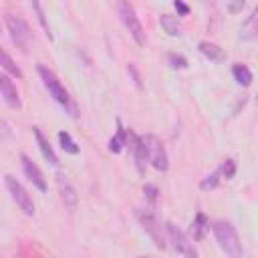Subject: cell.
<instances>
[{
  "label": "cell",
  "mask_w": 258,
  "mask_h": 258,
  "mask_svg": "<svg viewBox=\"0 0 258 258\" xmlns=\"http://www.w3.org/2000/svg\"><path fill=\"white\" fill-rule=\"evenodd\" d=\"M38 75H40V79H42V83H44V87H46V91H48V95L73 117V119H77L79 117V109H77V103L71 99V95H69V91L62 87V83L58 81V77L50 71V69H46L44 64H38Z\"/></svg>",
  "instance_id": "cell-1"
},
{
  "label": "cell",
  "mask_w": 258,
  "mask_h": 258,
  "mask_svg": "<svg viewBox=\"0 0 258 258\" xmlns=\"http://www.w3.org/2000/svg\"><path fill=\"white\" fill-rule=\"evenodd\" d=\"M32 133H34V137H36V143H38V149H40V153H42V157L48 161V163H52V165H56L58 163V159H56V153L52 151V147H50V143H48V139L42 135V131L38 129V127H32Z\"/></svg>",
  "instance_id": "cell-13"
},
{
  "label": "cell",
  "mask_w": 258,
  "mask_h": 258,
  "mask_svg": "<svg viewBox=\"0 0 258 258\" xmlns=\"http://www.w3.org/2000/svg\"><path fill=\"white\" fill-rule=\"evenodd\" d=\"M137 220L141 222V226L145 228V232L153 238L155 246H157L159 250H165V238H163V234H161V226H159L155 214H151L149 210H137Z\"/></svg>",
  "instance_id": "cell-8"
},
{
  "label": "cell",
  "mask_w": 258,
  "mask_h": 258,
  "mask_svg": "<svg viewBox=\"0 0 258 258\" xmlns=\"http://www.w3.org/2000/svg\"><path fill=\"white\" fill-rule=\"evenodd\" d=\"M206 228H208V218H206L204 212H198L196 218H194V222H191V228H189L194 240H202L204 234H206Z\"/></svg>",
  "instance_id": "cell-17"
},
{
  "label": "cell",
  "mask_w": 258,
  "mask_h": 258,
  "mask_svg": "<svg viewBox=\"0 0 258 258\" xmlns=\"http://www.w3.org/2000/svg\"><path fill=\"white\" fill-rule=\"evenodd\" d=\"M143 194L147 196V200H149V204H151V206L157 202V187H155V185H151V183L143 185Z\"/></svg>",
  "instance_id": "cell-26"
},
{
  "label": "cell",
  "mask_w": 258,
  "mask_h": 258,
  "mask_svg": "<svg viewBox=\"0 0 258 258\" xmlns=\"http://www.w3.org/2000/svg\"><path fill=\"white\" fill-rule=\"evenodd\" d=\"M143 143H145V149H147V159L151 161V165L159 171H165L167 169V151L163 147V143L155 137V135H145L143 137Z\"/></svg>",
  "instance_id": "cell-6"
},
{
  "label": "cell",
  "mask_w": 258,
  "mask_h": 258,
  "mask_svg": "<svg viewBox=\"0 0 258 258\" xmlns=\"http://www.w3.org/2000/svg\"><path fill=\"white\" fill-rule=\"evenodd\" d=\"M4 185H6V189L10 191L12 200L18 204V208H20L26 216H32V214H34V204H32L28 191L22 187V183L16 181V177H12V175L6 173V175H4Z\"/></svg>",
  "instance_id": "cell-5"
},
{
  "label": "cell",
  "mask_w": 258,
  "mask_h": 258,
  "mask_svg": "<svg viewBox=\"0 0 258 258\" xmlns=\"http://www.w3.org/2000/svg\"><path fill=\"white\" fill-rule=\"evenodd\" d=\"M56 185H58V191H60V198H62L64 206L69 210H75L77 204H79V196H77V189L73 187V183L69 181V177L64 173H56Z\"/></svg>",
  "instance_id": "cell-9"
},
{
  "label": "cell",
  "mask_w": 258,
  "mask_h": 258,
  "mask_svg": "<svg viewBox=\"0 0 258 258\" xmlns=\"http://www.w3.org/2000/svg\"><path fill=\"white\" fill-rule=\"evenodd\" d=\"M240 38L242 40H254V38H258V6L252 10V14L248 16V20L244 22V26L240 30Z\"/></svg>",
  "instance_id": "cell-14"
},
{
  "label": "cell",
  "mask_w": 258,
  "mask_h": 258,
  "mask_svg": "<svg viewBox=\"0 0 258 258\" xmlns=\"http://www.w3.org/2000/svg\"><path fill=\"white\" fill-rule=\"evenodd\" d=\"M159 24H161V28H163L169 36H179V34H181V26H179L177 16L161 14V16H159Z\"/></svg>",
  "instance_id": "cell-15"
},
{
  "label": "cell",
  "mask_w": 258,
  "mask_h": 258,
  "mask_svg": "<svg viewBox=\"0 0 258 258\" xmlns=\"http://www.w3.org/2000/svg\"><path fill=\"white\" fill-rule=\"evenodd\" d=\"M212 230H214V236H216L220 248L228 256H232V258H240L242 256V246H240V240H238V232L232 226V222L218 220V222H214Z\"/></svg>",
  "instance_id": "cell-2"
},
{
  "label": "cell",
  "mask_w": 258,
  "mask_h": 258,
  "mask_svg": "<svg viewBox=\"0 0 258 258\" xmlns=\"http://www.w3.org/2000/svg\"><path fill=\"white\" fill-rule=\"evenodd\" d=\"M167 60H169V67H173V69H185V67H187V60H185V56H181V54H175V52H171V54L167 56Z\"/></svg>",
  "instance_id": "cell-23"
},
{
  "label": "cell",
  "mask_w": 258,
  "mask_h": 258,
  "mask_svg": "<svg viewBox=\"0 0 258 258\" xmlns=\"http://www.w3.org/2000/svg\"><path fill=\"white\" fill-rule=\"evenodd\" d=\"M220 171L224 173V177H226V179H232V177L236 175V161H234V159H226Z\"/></svg>",
  "instance_id": "cell-24"
},
{
  "label": "cell",
  "mask_w": 258,
  "mask_h": 258,
  "mask_svg": "<svg viewBox=\"0 0 258 258\" xmlns=\"http://www.w3.org/2000/svg\"><path fill=\"white\" fill-rule=\"evenodd\" d=\"M222 4H224L226 10L232 12V14H238V12H242V8H244V0H222Z\"/></svg>",
  "instance_id": "cell-25"
},
{
  "label": "cell",
  "mask_w": 258,
  "mask_h": 258,
  "mask_svg": "<svg viewBox=\"0 0 258 258\" xmlns=\"http://www.w3.org/2000/svg\"><path fill=\"white\" fill-rule=\"evenodd\" d=\"M175 10H177L179 16H185V14L189 12V6H187L183 0H175Z\"/></svg>",
  "instance_id": "cell-28"
},
{
  "label": "cell",
  "mask_w": 258,
  "mask_h": 258,
  "mask_svg": "<svg viewBox=\"0 0 258 258\" xmlns=\"http://www.w3.org/2000/svg\"><path fill=\"white\" fill-rule=\"evenodd\" d=\"M129 73L133 75V79H135V85H137V87H141V81H139V75H137V69H135L133 64H129Z\"/></svg>",
  "instance_id": "cell-29"
},
{
  "label": "cell",
  "mask_w": 258,
  "mask_h": 258,
  "mask_svg": "<svg viewBox=\"0 0 258 258\" xmlns=\"http://www.w3.org/2000/svg\"><path fill=\"white\" fill-rule=\"evenodd\" d=\"M127 129H123L121 127V123H119V129H117V133H115V137H111L109 139V151H113V153H119L125 145H127Z\"/></svg>",
  "instance_id": "cell-18"
},
{
  "label": "cell",
  "mask_w": 258,
  "mask_h": 258,
  "mask_svg": "<svg viewBox=\"0 0 258 258\" xmlns=\"http://www.w3.org/2000/svg\"><path fill=\"white\" fill-rule=\"evenodd\" d=\"M20 161H22V169H24L26 177L32 181V185H36L40 191H46V179H44L40 167H38L28 155H20Z\"/></svg>",
  "instance_id": "cell-10"
},
{
  "label": "cell",
  "mask_w": 258,
  "mask_h": 258,
  "mask_svg": "<svg viewBox=\"0 0 258 258\" xmlns=\"http://www.w3.org/2000/svg\"><path fill=\"white\" fill-rule=\"evenodd\" d=\"M220 169H214L210 175H206L202 181H200V187L204 189V191H210V189H214L216 185H218V181H220Z\"/></svg>",
  "instance_id": "cell-22"
},
{
  "label": "cell",
  "mask_w": 258,
  "mask_h": 258,
  "mask_svg": "<svg viewBox=\"0 0 258 258\" xmlns=\"http://www.w3.org/2000/svg\"><path fill=\"white\" fill-rule=\"evenodd\" d=\"M200 52L206 56V58H210V60H224V50L218 46V44H214V42H208V40H204V42H200Z\"/></svg>",
  "instance_id": "cell-16"
},
{
  "label": "cell",
  "mask_w": 258,
  "mask_h": 258,
  "mask_svg": "<svg viewBox=\"0 0 258 258\" xmlns=\"http://www.w3.org/2000/svg\"><path fill=\"white\" fill-rule=\"evenodd\" d=\"M163 228H165V232H167V240L171 242V246H173V250H175L177 254L187 256V258H194V256H196V250H194L191 242L187 240V236H185L177 226H173L171 222H165Z\"/></svg>",
  "instance_id": "cell-7"
},
{
  "label": "cell",
  "mask_w": 258,
  "mask_h": 258,
  "mask_svg": "<svg viewBox=\"0 0 258 258\" xmlns=\"http://www.w3.org/2000/svg\"><path fill=\"white\" fill-rule=\"evenodd\" d=\"M0 62H2V69L6 71V73H10L12 77H16V79H22V71L12 62V58L8 56V52L6 50H2L0 52Z\"/></svg>",
  "instance_id": "cell-20"
},
{
  "label": "cell",
  "mask_w": 258,
  "mask_h": 258,
  "mask_svg": "<svg viewBox=\"0 0 258 258\" xmlns=\"http://www.w3.org/2000/svg\"><path fill=\"white\" fill-rule=\"evenodd\" d=\"M232 75H234V79L240 83V85H244V87H248L250 83H252V73H250V69L246 67V64H234L232 67Z\"/></svg>",
  "instance_id": "cell-19"
},
{
  "label": "cell",
  "mask_w": 258,
  "mask_h": 258,
  "mask_svg": "<svg viewBox=\"0 0 258 258\" xmlns=\"http://www.w3.org/2000/svg\"><path fill=\"white\" fill-rule=\"evenodd\" d=\"M32 4H34V8H36V16H38V20H40L42 28L46 30V34H48V38H50V30H48V24H46V20H44V14H42V10H40V4H38V0H32Z\"/></svg>",
  "instance_id": "cell-27"
},
{
  "label": "cell",
  "mask_w": 258,
  "mask_h": 258,
  "mask_svg": "<svg viewBox=\"0 0 258 258\" xmlns=\"http://www.w3.org/2000/svg\"><path fill=\"white\" fill-rule=\"evenodd\" d=\"M58 141H60V147H62V151H67V153H79V145L73 141V137L67 133V131H60L58 133Z\"/></svg>",
  "instance_id": "cell-21"
},
{
  "label": "cell",
  "mask_w": 258,
  "mask_h": 258,
  "mask_svg": "<svg viewBox=\"0 0 258 258\" xmlns=\"http://www.w3.org/2000/svg\"><path fill=\"white\" fill-rule=\"evenodd\" d=\"M4 24H6V30H8L12 42L16 44V48L20 52H28L30 42H32V32H30V26L26 24V20H22L20 16H14V14H6Z\"/></svg>",
  "instance_id": "cell-3"
},
{
  "label": "cell",
  "mask_w": 258,
  "mask_h": 258,
  "mask_svg": "<svg viewBox=\"0 0 258 258\" xmlns=\"http://www.w3.org/2000/svg\"><path fill=\"white\" fill-rule=\"evenodd\" d=\"M117 12L121 16V22L125 24V28L129 30V34L133 36V40L143 46L145 44V30L141 26V20L137 18V12L133 8V4L129 0H117Z\"/></svg>",
  "instance_id": "cell-4"
},
{
  "label": "cell",
  "mask_w": 258,
  "mask_h": 258,
  "mask_svg": "<svg viewBox=\"0 0 258 258\" xmlns=\"http://www.w3.org/2000/svg\"><path fill=\"white\" fill-rule=\"evenodd\" d=\"M0 93H2V99L6 101L8 107H12V109H20L22 107L20 95H18L16 87L12 85V81L6 75H0Z\"/></svg>",
  "instance_id": "cell-11"
},
{
  "label": "cell",
  "mask_w": 258,
  "mask_h": 258,
  "mask_svg": "<svg viewBox=\"0 0 258 258\" xmlns=\"http://www.w3.org/2000/svg\"><path fill=\"white\" fill-rule=\"evenodd\" d=\"M129 137H131V141H133V155H135V165H137V169L143 173V169H145V163L149 161V159H147V149H145L143 137H137V135H133L131 131H129Z\"/></svg>",
  "instance_id": "cell-12"
}]
</instances>
